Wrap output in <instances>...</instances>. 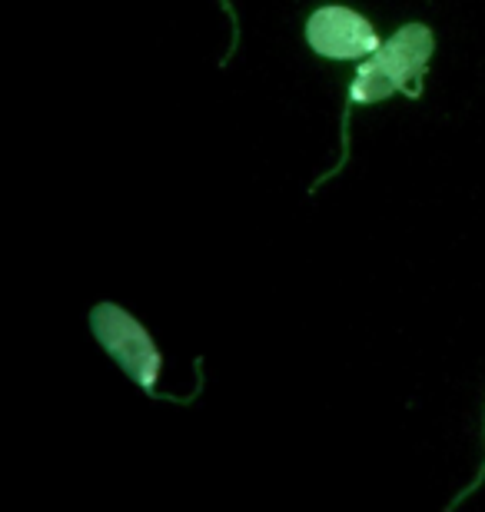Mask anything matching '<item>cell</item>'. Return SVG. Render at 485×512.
<instances>
[{"label": "cell", "instance_id": "6da1fadb", "mask_svg": "<svg viewBox=\"0 0 485 512\" xmlns=\"http://www.w3.org/2000/svg\"><path fill=\"white\" fill-rule=\"evenodd\" d=\"M436 54V37L426 24H402L373 57L359 64L353 84L346 94V114H343V157L319 183H326L333 173H339L349 163V120L353 110L366 104H383L392 94H406L409 100H419L422 87H426L429 60ZM316 183V187H319Z\"/></svg>", "mask_w": 485, "mask_h": 512}, {"label": "cell", "instance_id": "7a4b0ae2", "mask_svg": "<svg viewBox=\"0 0 485 512\" xmlns=\"http://www.w3.org/2000/svg\"><path fill=\"white\" fill-rule=\"evenodd\" d=\"M90 330H94L97 343L107 350L113 360L120 363V370L130 376L140 389H147L150 396L157 393V380L163 370V356L153 343V336L147 333L137 316L127 313L117 303H97L90 310ZM167 399V396H160Z\"/></svg>", "mask_w": 485, "mask_h": 512}, {"label": "cell", "instance_id": "3957f363", "mask_svg": "<svg viewBox=\"0 0 485 512\" xmlns=\"http://www.w3.org/2000/svg\"><path fill=\"white\" fill-rule=\"evenodd\" d=\"M306 44L313 47V54L326 60H366L383 47V40H379L373 20L359 10L326 4L309 14Z\"/></svg>", "mask_w": 485, "mask_h": 512}, {"label": "cell", "instance_id": "277c9868", "mask_svg": "<svg viewBox=\"0 0 485 512\" xmlns=\"http://www.w3.org/2000/svg\"><path fill=\"white\" fill-rule=\"evenodd\" d=\"M220 7L226 10V17H230V24H233V40H230V50H226V60H223V67H226V64H230V60H233L236 47H240V20H236L233 7H230V0H220Z\"/></svg>", "mask_w": 485, "mask_h": 512}, {"label": "cell", "instance_id": "5b68a950", "mask_svg": "<svg viewBox=\"0 0 485 512\" xmlns=\"http://www.w3.org/2000/svg\"><path fill=\"white\" fill-rule=\"evenodd\" d=\"M482 479H485V466L479 469V476H476V483H472V486H469V489H466V493H462V496H469V493H472V489H476V486L482 483ZM462 496L456 499V503H462ZM456 503H452V506H456Z\"/></svg>", "mask_w": 485, "mask_h": 512}]
</instances>
